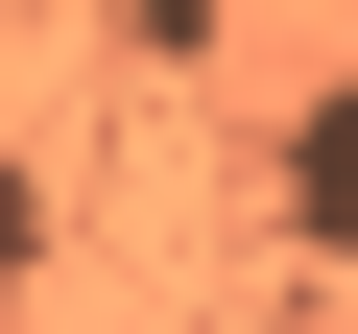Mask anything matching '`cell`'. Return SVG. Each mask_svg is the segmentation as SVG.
Instances as JSON below:
<instances>
[{"label": "cell", "mask_w": 358, "mask_h": 334, "mask_svg": "<svg viewBox=\"0 0 358 334\" xmlns=\"http://www.w3.org/2000/svg\"><path fill=\"white\" fill-rule=\"evenodd\" d=\"M24 263H48V191H24V167H0V286H24Z\"/></svg>", "instance_id": "obj_2"}, {"label": "cell", "mask_w": 358, "mask_h": 334, "mask_svg": "<svg viewBox=\"0 0 358 334\" xmlns=\"http://www.w3.org/2000/svg\"><path fill=\"white\" fill-rule=\"evenodd\" d=\"M287 215H310V263H358V72L287 119Z\"/></svg>", "instance_id": "obj_1"}]
</instances>
